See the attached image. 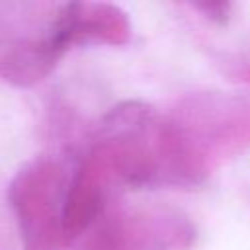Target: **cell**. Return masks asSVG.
Returning <instances> with one entry per match:
<instances>
[{"label":"cell","mask_w":250,"mask_h":250,"mask_svg":"<svg viewBox=\"0 0 250 250\" xmlns=\"http://www.w3.org/2000/svg\"><path fill=\"white\" fill-rule=\"evenodd\" d=\"M64 168L51 156L27 160L8 186V201L23 250H59L66 244L64 203L68 191Z\"/></svg>","instance_id":"obj_1"},{"label":"cell","mask_w":250,"mask_h":250,"mask_svg":"<svg viewBox=\"0 0 250 250\" xmlns=\"http://www.w3.org/2000/svg\"><path fill=\"white\" fill-rule=\"evenodd\" d=\"M193 236L191 223L180 211L133 209L100 223L82 250H186Z\"/></svg>","instance_id":"obj_2"},{"label":"cell","mask_w":250,"mask_h":250,"mask_svg":"<svg viewBox=\"0 0 250 250\" xmlns=\"http://www.w3.org/2000/svg\"><path fill=\"white\" fill-rule=\"evenodd\" d=\"M51 33L64 51L70 45H123L131 37V23L119 6L68 2L53 16Z\"/></svg>","instance_id":"obj_3"},{"label":"cell","mask_w":250,"mask_h":250,"mask_svg":"<svg viewBox=\"0 0 250 250\" xmlns=\"http://www.w3.org/2000/svg\"><path fill=\"white\" fill-rule=\"evenodd\" d=\"M64 49L49 29L41 37H20L0 45V78L14 86L41 82L62 57Z\"/></svg>","instance_id":"obj_4"},{"label":"cell","mask_w":250,"mask_h":250,"mask_svg":"<svg viewBox=\"0 0 250 250\" xmlns=\"http://www.w3.org/2000/svg\"><path fill=\"white\" fill-rule=\"evenodd\" d=\"M197 10H203L207 14V18L211 20H217V21H225L229 18V10H230V4L227 2H219V4H195Z\"/></svg>","instance_id":"obj_5"}]
</instances>
